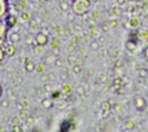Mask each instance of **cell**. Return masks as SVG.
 I'll return each mask as SVG.
<instances>
[{
    "label": "cell",
    "mask_w": 148,
    "mask_h": 132,
    "mask_svg": "<svg viewBox=\"0 0 148 132\" xmlns=\"http://www.w3.org/2000/svg\"><path fill=\"white\" fill-rule=\"evenodd\" d=\"M91 7L90 0H72L71 11L76 16H85Z\"/></svg>",
    "instance_id": "6da1fadb"
},
{
    "label": "cell",
    "mask_w": 148,
    "mask_h": 132,
    "mask_svg": "<svg viewBox=\"0 0 148 132\" xmlns=\"http://www.w3.org/2000/svg\"><path fill=\"white\" fill-rule=\"evenodd\" d=\"M133 106L138 112H145L148 107V102L142 95H135L133 98Z\"/></svg>",
    "instance_id": "7a4b0ae2"
},
{
    "label": "cell",
    "mask_w": 148,
    "mask_h": 132,
    "mask_svg": "<svg viewBox=\"0 0 148 132\" xmlns=\"http://www.w3.org/2000/svg\"><path fill=\"white\" fill-rule=\"evenodd\" d=\"M34 43L39 45H46L49 43V36L45 31H39L34 35Z\"/></svg>",
    "instance_id": "3957f363"
},
{
    "label": "cell",
    "mask_w": 148,
    "mask_h": 132,
    "mask_svg": "<svg viewBox=\"0 0 148 132\" xmlns=\"http://www.w3.org/2000/svg\"><path fill=\"white\" fill-rule=\"evenodd\" d=\"M8 35V26L3 19H0V41H6Z\"/></svg>",
    "instance_id": "277c9868"
},
{
    "label": "cell",
    "mask_w": 148,
    "mask_h": 132,
    "mask_svg": "<svg viewBox=\"0 0 148 132\" xmlns=\"http://www.w3.org/2000/svg\"><path fill=\"white\" fill-rule=\"evenodd\" d=\"M56 55H55V53L52 51V50H49V51H46V54H45V57H44V63L45 64H47V66H52V64H55V62H56Z\"/></svg>",
    "instance_id": "5b68a950"
},
{
    "label": "cell",
    "mask_w": 148,
    "mask_h": 132,
    "mask_svg": "<svg viewBox=\"0 0 148 132\" xmlns=\"http://www.w3.org/2000/svg\"><path fill=\"white\" fill-rule=\"evenodd\" d=\"M5 23L7 24L8 29H12V28H14V26L17 25V23H18V18H17V16H14V15L8 13V15L5 17Z\"/></svg>",
    "instance_id": "8992f818"
},
{
    "label": "cell",
    "mask_w": 148,
    "mask_h": 132,
    "mask_svg": "<svg viewBox=\"0 0 148 132\" xmlns=\"http://www.w3.org/2000/svg\"><path fill=\"white\" fill-rule=\"evenodd\" d=\"M29 31L31 33H37V32H39L40 31V25H39V21H37V19H31L29 21Z\"/></svg>",
    "instance_id": "52a82bcc"
},
{
    "label": "cell",
    "mask_w": 148,
    "mask_h": 132,
    "mask_svg": "<svg viewBox=\"0 0 148 132\" xmlns=\"http://www.w3.org/2000/svg\"><path fill=\"white\" fill-rule=\"evenodd\" d=\"M8 0H0V19H3L7 16L8 12Z\"/></svg>",
    "instance_id": "ba28073f"
},
{
    "label": "cell",
    "mask_w": 148,
    "mask_h": 132,
    "mask_svg": "<svg viewBox=\"0 0 148 132\" xmlns=\"http://www.w3.org/2000/svg\"><path fill=\"white\" fill-rule=\"evenodd\" d=\"M4 50H5V53H6V55L7 56H13L14 54H16V44H13V43H6L5 44V48H4Z\"/></svg>",
    "instance_id": "9c48e42d"
},
{
    "label": "cell",
    "mask_w": 148,
    "mask_h": 132,
    "mask_svg": "<svg viewBox=\"0 0 148 132\" xmlns=\"http://www.w3.org/2000/svg\"><path fill=\"white\" fill-rule=\"evenodd\" d=\"M126 49L128 51H132V53H135L138 50V42L136 41H133V39H129L126 42Z\"/></svg>",
    "instance_id": "30bf717a"
},
{
    "label": "cell",
    "mask_w": 148,
    "mask_h": 132,
    "mask_svg": "<svg viewBox=\"0 0 148 132\" xmlns=\"http://www.w3.org/2000/svg\"><path fill=\"white\" fill-rule=\"evenodd\" d=\"M8 39H10L11 43L18 44V43L21 41V36H20V33H18V32H11L10 36H8Z\"/></svg>",
    "instance_id": "8fae6325"
},
{
    "label": "cell",
    "mask_w": 148,
    "mask_h": 132,
    "mask_svg": "<svg viewBox=\"0 0 148 132\" xmlns=\"http://www.w3.org/2000/svg\"><path fill=\"white\" fill-rule=\"evenodd\" d=\"M59 10L62 12H66L69 10H71V4L69 0H63V1H60L59 3Z\"/></svg>",
    "instance_id": "7c38bea8"
},
{
    "label": "cell",
    "mask_w": 148,
    "mask_h": 132,
    "mask_svg": "<svg viewBox=\"0 0 148 132\" xmlns=\"http://www.w3.org/2000/svg\"><path fill=\"white\" fill-rule=\"evenodd\" d=\"M20 19L23 21H25V23H29L31 19H32V16L29 11H23L21 13H20Z\"/></svg>",
    "instance_id": "4fadbf2b"
},
{
    "label": "cell",
    "mask_w": 148,
    "mask_h": 132,
    "mask_svg": "<svg viewBox=\"0 0 148 132\" xmlns=\"http://www.w3.org/2000/svg\"><path fill=\"white\" fill-rule=\"evenodd\" d=\"M42 106L44 107V109H52L53 107V102H52V100L51 99H49V98H44L43 100H42Z\"/></svg>",
    "instance_id": "5bb4252c"
},
{
    "label": "cell",
    "mask_w": 148,
    "mask_h": 132,
    "mask_svg": "<svg viewBox=\"0 0 148 132\" xmlns=\"http://www.w3.org/2000/svg\"><path fill=\"white\" fill-rule=\"evenodd\" d=\"M122 86H123L122 79H120V77H116V79L113 81V87H114V89H115V91H117V89H120V88H123Z\"/></svg>",
    "instance_id": "9a60e30c"
},
{
    "label": "cell",
    "mask_w": 148,
    "mask_h": 132,
    "mask_svg": "<svg viewBox=\"0 0 148 132\" xmlns=\"http://www.w3.org/2000/svg\"><path fill=\"white\" fill-rule=\"evenodd\" d=\"M129 25H130V28H133V29L138 28V26L140 25V19H139L138 17H133V18H130V20H129Z\"/></svg>",
    "instance_id": "2e32d148"
},
{
    "label": "cell",
    "mask_w": 148,
    "mask_h": 132,
    "mask_svg": "<svg viewBox=\"0 0 148 132\" xmlns=\"http://www.w3.org/2000/svg\"><path fill=\"white\" fill-rule=\"evenodd\" d=\"M25 68H26V70L27 71H32V70H34L36 69V64L31 61L30 58H26V62H25Z\"/></svg>",
    "instance_id": "e0dca14e"
},
{
    "label": "cell",
    "mask_w": 148,
    "mask_h": 132,
    "mask_svg": "<svg viewBox=\"0 0 148 132\" xmlns=\"http://www.w3.org/2000/svg\"><path fill=\"white\" fill-rule=\"evenodd\" d=\"M50 46H51V49H52L53 51L58 50V49H59V41H58L57 38H53V39L50 42Z\"/></svg>",
    "instance_id": "ac0fdd59"
},
{
    "label": "cell",
    "mask_w": 148,
    "mask_h": 132,
    "mask_svg": "<svg viewBox=\"0 0 148 132\" xmlns=\"http://www.w3.org/2000/svg\"><path fill=\"white\" fill-rule=\"evenodd\" d=\"M72 71H73L75 74H81V73H82V64H79V63L73 64V66H72Z\"/></svg>",
    "instance_id": "d6986e66"
},
{
    "label": "cell",
    "mask_w": 148,
    "mask_h": 132,
    "mask_svg": "<svg viewBox=\"0 0 148 132\" xmlns=\"http://www.w3.org/2000/svg\"><path fill=\"white\" fill-rule=\"evenodd\" d=\"M101 110H102V111L112 110V105H110V101H103V102L101 104Z\"/></svg>",
    "instance_id": "ffe728a7"
},
{
    "label": "cell",
    "mask_w": 148,
    "mask_h": 132,
    "mask_svg": "<svg viewBox=\"0 0 148 132\" xmlns=\"http://www.w3.org/2000/svg\"><path fill=\"white\" fill-rule=\"evenodd\" d=\"M53 79H55V75H53V74H46V75H43L42 81H43V82H50V81L53 80Z\"/></svg>",
    "instance_id": "44dd1931"
},
{
    "label": "cell",
    "mask_w": 148,
    "mask_h": 132,
    "mask_svg": "<svg viewBox=\"0 0 148 132\" xmlns=\"http://www.w3.org/2000/svg\"><path fill=\"white\" fill-rule=\"evenodd\" d=\"M76 43L75 42H73V41H70L69 42V45H68V50H69V53L71 54V53H73V51H75V49H76Z\"/></svg>",
    "instance_id": "7402d4cb"
},
{
    "label": "cell",
    "mask_w": 148,
    "mask_h": 132,
    "mask_svg": "<svg viewBox=\"0 0 148 132\" xmlns=\"http://www.w3.org/2000/svg\"><path fill=\"white\" fill-rule=\"evenodd\" d=\"M44 50H45V45L36 44V46H34V51H36L37 54H42V53H44Z\"/></svg>",
    "instance_id": "603a6c76"
},
{
    "label": "cell",
    "mask_w": 148,
    "mask_h": 132,
    "mask_svg": "<svg viewBox=\"0 0 148 132\" xmlns=\"http://www.w3.org/2000/svg\"><path fill=\"white\" fill-rule=\"evenodd\" d=\"M125 127H126V130H134L135 129V124L132 120H127L125 123Z\"/></svg>",
    "instance_id": "cb8c5ba5"
},
{
    "label": "cell",
    "mask_w": 148,
    "mask_h": 132,
    "mask_svg": "<svg viewBox=\"0 0 148 132\" xmlns=\"http://www.w3.org/2000/svg\"><path fill=\"white\" fill-rule=\"evenodd\" d=\"M20 122V115H14L11 119V125H18Z\"/></svg>",
    "instance_id": "d4e9b609"
},
{
    "label": "cell",
    "mask_w": 148,
    "mask_h": 132,
    "mask_svg": "<svg viewBox=\"0 0 148 132\" xmlns=\"http://www.w3.org/2000/svg\"><path fill=\"white\" fill-rule=\"evenodd\" d=\"M60 79L62 80H69L70 79V75H69V71L68 70H63L60 74Z\"/></svg>",
    "instance_id": "484cf974"
},
{
    "label": "cell",
    "mask_w": 148,
    "mask_h": 132,
    "mask_svg": "<svg viewBox=\"0 0 148 132\" xmlns=\"http://www.w3.org/2000/svg\"><path fill=\"white\" fill-rule=\"evenodd\" d=\"M55 66L60 68V67H63L64 66V61L62 58H56V62H55Z\"/></svg>",
    "instance_id": "4316f807"
},
{
    "label": "cell",
    "mask_w": 148,
    "mask_h": 132,
    "mask_svg": "<svg viewBox=\"0 0 148 132\" xmlns=\"http://www.w3.org/2000/svg\"><path fill=\"white\" fill-rule=\"evenodd\" d=\"M90 46L94 50H98V49H100V43H98L97 41H94V42L90 43Z\"/></svg>",
    "instance_id": "83f0119b"
},
{
    "label": "cell",
    "mask_w": 148,
    "mask_h": 132,
    "mask_svg": "<svg viewBox=\"0 0 148 132\" xmlns=\"http://www.w3.org/2000/svg\"><path fill=\"white\" fill-rule=\"evenodd\" d=\"M33 123H34V117H33V115H29V117L26 118V124H27L29 126H31V125H33Z\"/></svg>",
    "instance_id": "f1b7e54d"
},
{
    "label": "cell",
    "mask_w": 148,
    "mask_h": 132,
    "mask_svg": "<svg viewBox=\"0 0 148 132\" xmlns=\"http://www.w3.org/2000/svg\"><path fill=\"white\" fill-rule=\"evenodd\" d=\"M0 106L4 107V109L8 107V106H10V101H8V99H3L1 101H0Z\"/></svg>",
    "instance_id": "f546056e"
},
{
    "label": "cell",
    "mask_w": 148,
    "mask_h": 132,
    "mask_svg": "<svg viewBox=\"0 0 148 132\" xmlns=\"http://www.w3.org/2000/svg\"><path fill=\"white\" fill-rule=\"evenodd\" d=\"M69 126H70L69 122H68V120H66V122H64L63 124H62V131H64V130H65V131H68V130H70V127H69Z\"/></svg>",
    "instance_id": "4dcf8cb0"
},
{
    "label": "cell",
    "mask_w": 148,
    "mask_h": 132,
    "mask_svg": "<svg viewBox=\"0 0 148 132\" xmlns=\"http://www.w3.org/2000/svg\"><path fill=\"white\" fill-rule=\"evenodd\" d=\"M19 115H20V118H25V119H26V118L29 117V112H27V111H26L25 109H24L23 111H20Z\"/></svg>",
    "instance_id": "1f68e13d"
},
{
    "label": "cell",
    "mask_w": 148,
    "mask_h": 132,
    "mask_svg": "<svg viewBox=\"0 0 148 132\" xmlns=\"http://www.w3.org/2000/svg\"><path fill=\"white\" fill-rule=\"evenodd\" d=\"M5 56H6V53L4 50V48H0V62H1L3 59L5 58Z\"/></svg>",
    "instance_id": "d6a6232c"
},
{
    "label": "cell",
    "mask_w": 148,
    "mask_h": 132,
    "mask_svg": "<svg viewBox=\"0 0 148 132\" xmlns=\"http://www.w3.org/2000/svg\"><path fill=\"white\" fill-rule=\"evenodd\" d=\"M63 92L64 93H70L71 92V86L68 85V83H66V85H63Z\"/></svg>",
    "instance_id": "836d02e7"
},
{
    "label": "cell",
    "mask_w": 148,
    "mask_h": 132,
    "mask_svg": "<svg viewBox=\"0 0 148 132\" xmlns=\"http://www.w3.org/2000/svg\"><path fill=\"white\" fill-rule=\"evenodd\" d=\"M68 62H69V64H70L71 67H72L73 64H76V63H77V62H76V58L73 57V56H70V57H69V61H68Z\"/></svg>",
    "instance_id": "e575fe53"
},
{
    "label": "cell",
    "mask_w": 148,
    "mask_h": 132,
    "mask_svg": "<svg viewBox=\"0 0 148 132\" xmlns=\"http://www.w3.org/2000/svg\"><path fill=\"white\" fill-rule=\"evenodd\" d=\"M43 88L45 89V92H46V93L51 92V85H50V82H46L45 85H44V87H43Z\"/></svg>",
    "instance_id": "d590c367"
},
{
    "label": "cell",
    "mask_w": 148,
    "mask_h": 132,
    "mask_svg": "<svg viewBox=\"0 0 148 132\" xmlns=\"http://www.w3.org/2000/svg\"><path fill=\"white\" fill-rule=\"evenodd\" d=\"M139 74H140L141 77H146V76L148 75V71H147V69H141V70L139 71Z\"/></svg>",
    "instance_id": "8d00e7d4"
},
{
    "label": "cell",
    "mask_w": 148,
    "mask_h": 132,
    "mask_svg": "<svg viewBox=\"0 0 148 132\" xmlns=\"http://www.w3.org/2000/svg\"><path fill=\"white\" fill-rule=\"evenodd\" d=\"M36 70H37V73H43L44 71V64H38L36 67Z\"/></svg>",
    "instance_id": "74e56055"
},
{
    "label": "cell",
    "mask_w": 148,
    "mask_h": 132,
    "mask_svg": "<svg viewBox=\"0 0 148 132\" xmlns=\"http://www.w3.org/2000/svg\"><path fill=\"white\" fill-rule=\"evenodd\" d=\"M142 56H143V58L146 59V61H148V46L145 48V50L142 51Z\"/></svg>",
    "instance_id": "f35d334b"
},
{
    "label": "cell",
    "mask_w": 148,
    "mask_h": 132,
    "mask_svg": "<svg viewBox=\"0 0 148 132\" xmlns=\"http://www.w3.org/2000/svg\"><path fill=\"white\" fill-rule=\"evenodd\" d=\"M59 97H60V93L59 92H52L51 93V98L52 99H59Z\"/></svg>",
    "instance_id": "ab89813d"
},
{
    "label": "cell",
    "mask_w": 148,
    "mask_h": 132,
    "mask_svg": "<svg viewBox=\"0 0 148 132\" xmlns=\"http://www.w3.org/2000/svg\"><path fill=\"white\" fill-rule=\"evenodd\" d=\"M110 113H112V110H108V111H102V117H103V118H109Z\"/></svg>",
    "instance_id": "60d3db41"
},
{
    "label": "cell",
    "mask_w": 148,
    "mask_h": 132,
    "mask_svg": "<svg viewBox=\"0 0 148 132\" xmlns=\"http://www.w3.org/2000/svg\"><path fill=\"white\" fill-rule=\"evenodd\" d=\"M112 15H120V7H115V8H112Z\"/></svg>",
    "instance_id": "b9f144b4"
},
{
    "label": "cell",
    "mask_w": 148,
    "mask_h": 132,
    "mask_svg": "<svg viewBox=\"0 0 148 132\" xmlns=\"http://www.w3.org/2000/svg\"><path fill=\"white\" fill-rule=\"evenodd\" d=\"M12 131H14V132H17V131H21V129L18 126V125H12V129H11Z\"/></svg>",
    "instance_id": "7bdbcfd3"
},
{
    "label": "cell",
    "mask_w": 148,
    "mask_h": 132,
    "mask_svg": "<svg viewBox=\"0 0 148 132\" xmlns=\"http://www.w3.org/2000/svg\"><path fill=\"white\" fill-rule=\"evenodd\" d=\"M65 107H66V102H60V104L58 105V109H59V110H64Z\"/></svg>",
    "instance_id": "ee69618b"
},
{
    "label": "cell",
    "mask_w": 148,
    "mask_h": 132,
    "mask_svg": "<svg viewBox=\"0 0 148 132\" xmlns=\"http://www.w3.org/2000/svg\"><path fill=\"white\" fill-rule=\"evenodd\" d=\"M102 30L104 32H108L109 31V25H108V24H103V25H102Z\"/></svg>",
    "instance_id": "f6af8a7d"
},
{
    "label": "cell",
    "mask_w": 148,
    "mask_h": 132,
    "mask_svg": "<svg viewBox=\"0 0 148 132\" xmlns=\"http://www.w3.org/2000/svg\"><path fill=\"white\" fill-rule=\"evenodd\" d=\"M114 110H115V111H116V112H120V111H121V110H122V106H121V105H119V104H117V105H115V107H114Z\"/></svg>",
    "instance_id": "bcb514c9"
},
{
    "label": "cell",
    "mask_w": 148,
    "mask_h": 132,
    "mask_svg": "<svg viewBox=\"0 0 148 132\" xmlns=\"http://www.w3.org/2000/svg\"><path fill=\"white\" fill-rule=\"evenodd\" d=\"M29 104H30V100H29V99H24V101H23V105H24V106L27 107Z\"/></svg>",
    "instance_id": "7dc6e473"
},
{
    "label": "cell",
    "mask_w": 148,
    "mask_h": 132,
    "mask_svg": "<svg viewBox=\"0 0 148 132\" xmlns=\"http://www.w3.org/2000/svg\"><path fill=\"white\" fill-rule=\"evenodd\" d=\"M110 26L116 28L117 26V20H112V23H110Z\"/></svg>",
    "instance_id": "c3c4849f"
},
{
    "label": "cell",
    "mask_w": 148,
    "mask_h": 132,
    "mask_svg": "<svg viewBox=\"0 0 148 132\" xmlns=\"http://www.w3.org/2000/svg\"><path fill=\"white\" fill-rule=\"evenodd\" d=\"M72 41L75 42L76 44H78V42H79V41H78V36H72Z\"/></svg>",
    "instance_id": "681fc988"
},
{
    "label": "cell",
    "mask_w": 148,
    "mask_h": 132,
    "mask_svg": "<svg viewBox=\"0 0 148 132\" xmlns=\"http://www.w3.org/2000/svg\"><path fill=\"white\" fill-rule=\"evenodd\" d=\"M83 53H84V48H83V46H79V48H78V54L82 55Z\"/></svg>",
    "instance_id": "f907efd6"
},
{
    "label": "cell",
    "mask_w": 148,
    "mask_h": 132,
    "mask_svg": "<svg viewBox=\"0 0 148 132\" xmlns=\"http://www.w3.org/2000/svg\"><path fill=\"white\" fill-rule=\"evenodd\" d=\"M98 17V11H94V13H92V18H97Z\"/></svg>",
    "instance_id": "816d5d0a"
},
{
    "label": "cell",
    "mask_w": 148,
    "mask_h": 132,
    "mask_svg": "<svg viewBox=\"0 0 148 132\" xmlns=\"http://www.w3.org/2000/svg\"><path fill=\"white\" fill-rule=\"evenodd\" d=\"M125 1H126V0H117V4L119 5H123V4H125Z\"/></svg>",
    "instance_id": "f5cc1de1"
},
{
    "label": "cell",
    "mask_w": 148,
    "mask_h": 132,
    "mask_svg": "<svg viewBox=\"0 0 148 132\" xmlns=\"http://www.w3.org/2000/svg\"><path fill=\"white\" fill-rule=\"evenodd\" d=\"M1 92H3V87H1V85H0V95H1Z\"/></svg>",
    "instance_id": "db71d44e"
},
{
    "label": "cell",
    "mask_w": 148,
    "mask_h": 132,
    "mask_svg": "<svg viewBox=\"0 0 148 132\" xmlns=\"http://www.w3.org/2000/svg\"><path fill=\"white\" fill-rule=\"evenodd\" d=\"M0 131H6V129L5 127H0Z\"/></svg>",
    "instance_id": "11a10c76"
},
{
    "label": "cell",
    "mask_w": 148,
    "mask_h": 132,
    "mask_svg": "<svg viewBox=\"0 0 148 132\" xmlns=\"http://www.w3.org/2000/svg\"><path fill=\"white\" fill-rule=\"evenodd\" d=\"M42 1H44V3H47V1H50V0H42Z\"/></svg>",
    "instance_id": "9f6ffc18"
}]
</instances>
